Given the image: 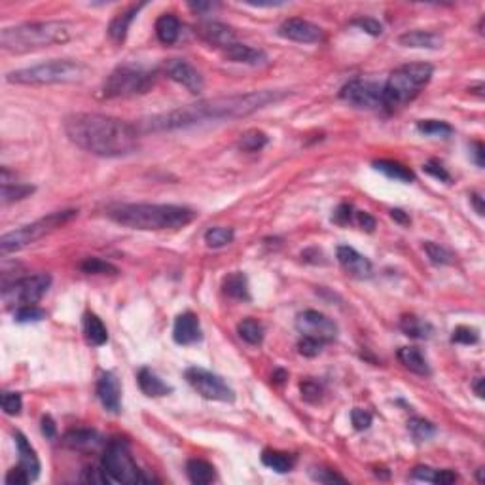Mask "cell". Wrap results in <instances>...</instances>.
Instances as JSON below:
<instances>
[{
	"label": "cell",
	"instance_id": "63",
	"mask_svg": "<svg viewBox=\"0 0 485 485\" xmlns=\"http://www.w3.org/2000/svg\"><path fill=\"white\" fill-rule=\"evenodd\" d=\"M284 377H287V372H284V370H277L275 375H273L275 383H282V381H284Z\"/></svg>",
	"mask_w": 485,
	"mask_h": 485
},
{
	"label": "cell",
	"instance_id": "14",
	"mask_svg": "<svg viewBox=\"0 0 485 485\" xmlns=\"http://www.w3.org/2000/svg\"><path fill=\"white\" fill-rule=\"evenodd\" d=\"M279 36L300 44H317L324 40V31L315 23H311L302 17H292V20L282 21L279 27Z\"/></svg>",
	"mask_w": 485,
	"mask_h": 485
},
{
	"label": "cell",
	"instance_id": "10",
	"mask_svg": "<svg viewBox=\"0 0 485 485\" xmlns=\"http://www.w3.org/2000/svg\"><path fill=\"white\" fill-rule=\"evenodd\" d=\"M50 287H52V277L48 273L21 277V279H15L12 284L2 287V302H4L6 307L15 309L34 305L44 298Z\"/></svg>",
	"mask_w": 485,
	"mask_h": 485
},
{
	"label": "cell",
	"instance_id": "18",
	"mask_svg": "<svg viewBox=\"0 0 485 485\" xmlns=\"http://www.w3.org/2000/svg\"><path fill=\"white\" fill-rule=\"evenodd\" d=\"M61 442L68 449L82 453H95L101 447H105V438L93 428H73L63 436Z\"/></svg>",
	"mask_w": 485,
	"mask_h": 485
},
{
	"label": "cell",
	"instance_id": "36",
	"mask_svg": "<svg viewBox=\"0 0 485 485\" xmlns=\"http://www.w3.org/2000/svg\"><path fill=\"white\" fill-rule=\"evenodd\" d=\"M236 239V231L231 228H210V230L205 231V243L209 249H222L226 245H230L231 241Z\"/></svg>",
	"mask_w": 485,
	"mask_h": 485
},
{
	"label": "cell",
	"instance_id": "33",
	"mask_svg": "<svg viewBox=\"0 0 485 485\" xmlns=\"http://www.w3.org/2000/svg\"><path fill=\"white\" fill-rule=\"evenodd\" d=\"M262 463L271 470H275L279 474L290 472L296 465V457L290 453L275 451V449H266L262 453Z\"/></svg>",
	"mask_w": 485,
	"mask_h": 485
},
{
	"label": "cell",
	"instance_id": "26",
	"mask_svg": "<svg viewBox=\"0 0 485 485\" xmlns=\"http://www.w3.org/2000/svg\"><path fill=\"white\" fill-rule=\"evenodd\" d=\"M398 361L407 368L410 372L417 375H428L430 374V366L426 362L425 354L421 353V349L417 347H402L398 349Z\"/></svg>",
	"mask_w": 485,
	"mask_h": 485
},
{
	"label": "cell",
	"instance_id": "28",
	"mask_svg": "<svg viewBox=\"0 0 485 485\" xmlns=\"http://www.w3.org/2000/svg\"><path fill=\"white\" fill-rule=\"evenodd\" d=\"M400 330L407 338L413 340H428L434 334V328L430 322L423 321L415 315H404L400 319Z\"/></svg>",
	"mask_w": 485,
	"mask_h": 485
},
{
	"label": "cell",
	"instance_id": "42",
	"mask_svg": "<svg viewBox=\"0 0 485 485\" xmlns=\"http://www.w3.org/2000/svg\"><path fill=\"white\" fill-rule=\"evenodd\" d=\"M13 319L15 322H40L46 319V311L44 309L36 307V305H25V307H20L13 311Z\"/></svg>",
	"mask_w": 485,
	"mask_h": 485
},
{
	"label": "cell",
	"instance_id": "43",
	"mask_svg": "<svg viewBox=\"0 0 485 485\" xmlns=\"http://www.w3.org/2000/svg\"><path fill=\"white\" fill-rule=\"evenodd\" d=\"M23 400H21L20 393H12V391H4L2 393V410L6 415H20Z\"/></svg>",
	"mask_w": 485,
	"mask_h": 485
},
{
	"label": "cell",
	"instance_id": "59",
	"mask_svg": "<svg viewBox=\"0 0 485 485\" xmlns=\"http://www.w3.org/2000/svg\"><path fill=\"white\" fill-rule=\"evenodd\" d=\"M470 201H472L474 209H476V212H478L479 217H484V197L479 196V194H472V196H470Z\"/></svg>",
	"mask_w": 485,
	"mask_h": 485
},
{
	"label": "cell",
	"instance_id": "24",
	"mask_svg": "<svg viewBox=\"0 0 485 485\" xmlns=\"http://www.w3.org/2000/svg\"><path fill=\"white\" fill-rule=\"evenodd\" d=\"M138 387L140 391L150 396V398H158V396H167L173 393V387H169L156 372H152L150 368H143L138 372Z\"/></svg>",
	"mask_w": 485,
	"mask_h": 485
},
{
	"label": "cell",
	"instance_id": "2",
	"mask_svg": "<svg viewBox=\"0 0 485 485\" xmlns=\"http://www.w3.org/2000/svg\"><path fill=\"white\" fill-rule=\"evenodd\" d=\"M66 137L99 158L129 156L138 148V129L125 120L97 112H78L65 120Z\"/></svg>",
	"mask_w": 485,
	"mask_h": 485
},
{
	"label": "cell",
	"instance_id": "53",
	"mask_svg": "<svg viewBox=\"0 0 485 485\" xmlns=\"http://www.w3.org/2000/svg\"><path fill=\"white\" fill-rule=\"evenodd\" d=\"M413 479H421V482H428V484H434V478H436V470L430 468V466H415L412 472Z\"/></svg>",
	"mask_w": 485,
	"mask_h": 485
},
{
	"label": "cell",
	"instance_id": "57",
	"mask_svg": "<svg viewBox=\"0 0 485 485\" xmlns=\"http://www.w3.org/2000/svg\"><path fill=\"white\" fill-rule=\"evenodd\" d=\"M470 156H472L474 164L478 165V167H484V145L482 143L470 145Z\"/></svg>",
	"mask_w": 485,
	"mask_h": 485
},
{
	"label": "cell",
	"instance_id": "16",
	"mask_svg": "<svg viewBox=\"0 0 485 485\" xmlns=\"http://www.w3.org/2000/svg\"><path fill=\"white\" fill-rule=\"evenodd\" d=\"M196 33L203 42L215 48H222V50L233 46L237 40L236 31L220 21H201L196 25Z\"/></svg>",
	"mask_w": 485,
	"mask_h": 485
},
{
	"label": "cell",
	"instance_id": "9",
	"mask_svg": "<svg viewBox=\"0 0 485 485\" xmlns=\"http://www.w3.org/2000/svg\"><path fill=\"white\" fill-rule=\"evenodd\" d=\"M156 82V73L145 66L120 65L116 66L103 84V97H135L150 89Z\"/></svg>",
	"mask_w": 485,
	"mask_h": 485
},
{
	"label": "cell",
	"instance_id": "35",
	"mask_svg": "<svg viewBox=\"0 0 485 485\" xmlns=\"http://www.w3.org/2000/svg\"><path fill=\"white\" fill-rule=\"evenodd\" d=\"M237 334L249 345H260L263 341V326L254 319H245L237 324Z\"/></svg>",
	"mask_w": 485,
	"mask_h": 485
},
{
	"label": "cell",
	"instance_id": "7",
	"mask_svg": "<svg viewBox=\"0 0 485 485\" xmlns=\"http://www.w3.org/2000/svg\"><path fill=\"white\" fill-rule=\"evenodd\" d=\"M101 466L106 472L110 482L116 484H148L154 482L152 476L145 474V470H140L133 459L131 451L125 442L122 440H112L106 444V449L103 453L101 459Z\"/></svg>",
	"mask_w": 485,
	"mask_h": 485
},
{
	"label": "cell",
	"instance_id": "56",
	"mask_svg": "<svg viewBox=\"0 0 485 485\" xmlns=\"http://www.w3.org/2000/svg\"><path fill=\"white\" fill-rule=\"evenodd\" d=\"M356 220H359V226H361L362 230L374 231L375 220H374V217H370L368 212H364V210H359V212H356Z\"/></svg>",
	"mask_w": 485,
	"mask_h": 485
},
{
	"label": "cell",
	"instance_id": "15",
	"mask_svg": "<svg viewBox=\"0 0 485 485\" xmlns=\"http://www.w3.org/2000/svg\"><path fill=\"white\" fill-rule=\"evenodd\" d=\"M165 73H167V76H169L173 82H177V84H180L182 87H186V89H188L190 93H194V95L203 92V87H205L203 76H201L196 66H191L188 61H184V59L169 61L167 66H165Z\"/></svg>",
	"mask_w": 485,
	"mask_h": 485
},
{
	"label": "cell",
	"instance_id": "49",
	"mask_svg": "<svg viewBox=\"0 0 485 485\" xmlns=\"http://www.w3.org/2000/svg\"><path fill=\"white\" fill-rule=\"evenodd\" d=\"M82 482H87V484H110V479H108L106 472L103 470V466L85 468L84 474H82Z\"/></svg>",
	"mask_w": 485,
	"mask_h": 485
},
{
	"label": "cell",
	"instance_id": "11",
	"mask_svg": "<svg viewBox=\"0 0 485 485\" xmlns=\"http://www.w3.org/2000/svg\"><path fill=\"white\" fill-rule=\"evenodd\" d=\"M186 379L197 393L201 394L207 400L215 402H233L236 400V391L220 377L203 368H188L186 370Z\"/></svg>",
	"mask_w": 485,
	"mask_h": 485
},
{
	"label": "cell",
	"instance_id": "54",
	"mask_svg": "<svg viewBox=\"0 0 485 485\" xmlns=\"http://www.w3.org/2000/svg\"><path fill=\"white\" fill-rule=\"evenodd\" d=\"M29 482H31V479H29V476L21 470L20 466H15V468H12V470L6 474L8 485H25L29 484Z\"/></svg>",
	"mask_w": 485,
	"mask_h": 485
},
{
	"label": "cell",
	"instance_id": "27",
	"mask_svg": "<svg viewBox=\"0 0 485 485\" xmlns=\"http://www.w3.org/2000/svg\"><path fill=\"white\" fill-rule=\"evenodd\" d=\"M156 34L161 44H175L180 36V21L173 13H164L156 21Z\"/></svg>",
	"mask_w": 485,
	"mask_h": 485
},
{
	"label": "cell",
	"instance_id": "4",
	"mask_svg": "<svg viewBox=\"0 0 485 485\" xmlns=\"http://www.w3.org/2000/svg\"><path fill=\"white\" fill-rule=\"evenodd\" d=\"M71 40V29L61 21H36L6 27L0 33V48L10 53H29L44 48L65 44Z\"/></svg>",
	"mask_w": 485,
	"mask_h": 485
},
{
	"label": "cell",
	"instance_id": "22",
	"mask_svg": "<svg viewBox=\"0 0 485 485\" xmlns=\"http://www.w3.org/2000/svg\"><path fill=\"white\" fill-rule=\"evenodd\" d=\"M224 57L231 61V63H241V65L249 66H262L268 63V55L262 50H256V48L247 46V44H239V42H236L233 46L226 48L224 50Z\"/></svg>",
	"mask_w": 485,
	"mask_h": 485
},
{
	"label": "cell",
	"instance_id": "12",
	"mask_svg": "<svg viewBox=\"0 0 485 485\" xmlns=\"http://www.w3.org/2000/svg\"><path fill=\"white\" fill-rule=\"evenodd\" d=\"M340 97L356 108L375 110V108L383 106V87L375 82L356 78L341 87Z\"/></svg>",
	"mask_w": 485,
	"mask_h": 485
},
{
	"label": "cell",
	"instance_id": "23",
	"mask_svg": "<svg viewBox=\"0 0 485 485\" xmlns=\"http://www.w3.org/2000/svg\"><path fill=\"white\" fill-rule=\"evenodd\" d=\"M398 44L413 50H440L444 46V38L433 31H407L398 36Z\"/></svg>",
	"mask_w": 485,
	"mask_h": 485
},
{
	"label": "cell",
	"instance_id": "48",
	"mask_svg": "<svg viewBox=\"0 0 485 485\" xmlns=\"http://www.w3.org/2000/svg\"><path fill=\"white\" fill-rule=\"evenodd\" d=\"M351 423L356 430H368L372 425V413H368L366 410H361V407H354L351 412Z\"/></svg>",
	"mask_w": 485,
	"mask_h": 485
},
{
	"label": "cell",
	"instance_id": "55",
	"mask_svg": "<svg viewBox=\"0 0 485 485\" xmlns=\"http://www.w3.org/2000/svg\"><path fill=\"white\" fill-rule=\"evenodd\" d=\"M457 474L453 472V470H436V478H434V484L438 485H449L453 484V482H457Z\"/></svg>",
	"mask_w": 485,
	"mask_h": 485
},
{
	"label": "cell",
	"instance_id": "30",
	"mask_svg": "<svg viewBox=\"0 0 485 485\" xmlns=\"http://www.w3.org/2000/svg\"><path fill=\"white\" fill-rule=\"evenodd\" d=\"M224 294H228L233 300H243V302H249L250 292H249V279L241 271H236L224 279Z\"/></svg>",
	"mask_w": 485,
	"mask_h": 485
},
{
	"label": "cell",
	"instance_id": "6",
	"mask_svg": "<svg viewBox=\"0 0 485 485\" xmlns=\"http://www.w3.org/2000/svg\"><path fill=\"white\" fill-rule=\"evenodd\" d=\"M87 66L80 61L53 59L40 65L27 66L6 74V82L17 85H50V84H74L85 78Z\"/></svg>",
	"mask_w": 485,
	"mask_h": 485
},
{
	"label": "cell",
	"instance_id": "40",
	"mask_svg": "<svg viewBox=\"0 0 485 485\" xmlns=\"http://www.w3.org/2000/svg\"><path fill=\"white\" fill-rule=\"evenodd\" d=\"M80 269L84 273H89V275H116L118 269L114 268L112 263L101 260V258H85L84 262L80 263Z\"/></svg>",
	"mask_w": 485,
	"mask_h": 485
},
{
	"label": "cell",
	"instance_id": "39",
	"mask_svg": "<svg viewBox=\"0 0 485 485\" xmlns=\"http://www.w3.org/2000/svg\"><path fill=\"white\" fill-rule=\"evenodd\" d=\"M423 249H425L428 260L433 263H436V266H449V263H453L451 250H447L446 247H442L438 243H423Z\"/></svg>",
	"mask_w": 485,
	"mask_h": 485
},
{
	"label": "cell",
	"instance_id": "13",
	"mask_svg": "<svg viewBox=\"0 0 485 485\" xmlns=\"http://www.w3.org/2000/svg\"><path fill=\"white\" fill-rule=\"evenodd\" d=\"M296 330L302 335L319 340L321 343H330L338 335V324L330 317L322 315L313 309H307L296 317Z\"/></svg>",
	"mask_w": 485,
	"mask_h": 485
},
{
	"label": "cell",
	"instance_id": "21",
	"mask_svg": "<svg viewBox=\"0 0 485 485\" xmlns=\"http://www.w3.org/2000/svg\"><path fill=\"white\" fill-rule=\"evenodd\" d=\"M13 440H15L17 453H20V468L29 476L31 482H34L40 476L38 455L34 451V447L31 446V442L25 438V434L13 433Z\"/></svg>",
	"mask_w": 485,
	"mask_h": 485
},
{
	"label": "cell",
	"instance_id": "32",
	"mask_svg": "<svg viewBox=\"0 0 485 485\" xmlns=\"http://www.w3.org/2000/svg\"><path fill=\"white\" fill-rule=\"evenodd\" d=\"M374 167L379 173H383L385 177L393 178V180H398V182H413L415 180V175L413 171L406 165L398 164V161H391V159H379V161H374Z\"/></svg>",
	"mask_w": 485,
	"mask_h": 485
},
{
	"label": "cell",
	"instance_id": "29",
	"mask_svg": "<svg viewBox=\"0 0 485 485\" xmlns=\"http://www.w3.org/2000/svg\"><path fill=\"white\" fill-rule=\"evenodd\" d=\"M140 8H143V4L131 6L129 10L118 13V15L110 21V25H108V34H110L112 40H116V42H124L125 36H127V31H129V27H131L133 20H135V15H137Z\"/></svg>",
	"mask_w": 485,
	"mask_h": 485
},
{
	"label": "cell",
	"instance_id": "25",
	"mask_svg": "<svg viewBox=\"0 0 485 485\" xmlns=\"http://www.w3.org/2000/svg\"><path fill=\"white\" fill-rule=\"evenodd\" d=\"M82 328H84L85 341H87L89 345H93V347H101V345H105L106 341H108L106 326L95 313H89V311L85 313Z\"/></svg>",
	"mask_w": 485,
	"mask_h": 485
},
{
	"label": "cell",
	"instance_id": "3",
	"mask_svg": "<svg viewBox=\"0 0 485 485\" xmlns=\"http://www.w3.org/2000/svg\"><path fill=\"white\" fill-rule=\"evenodd\" d=\"M108 218L131 230L159 231L180 230L194 222L196 212L180 205H156V203H122L108 209Z\"/></svg>",
	"mask_w": 485,
	"mask_h": 485
},
{
	"label": "cell",
	"instance_id": "1",
	"mask_svg": "<svg viewBox=\"0 0 485 485\" xmlns=\"http://www.w3.org/2000/svg\"><path fill=\"white\" fill-rule=\"evenodd\" d=\"M287 97V92H263L241 93V95H230V97H217L199 101L196 105L182 106L167 114L152 116L140 124L143 131H173V129H184L191 125L205 124V122H217V120H236L245 118L252 112L260 110L271 103H279Z\"/></svg>",
	"mask_w": 485,
	"mask_h": 485
},
{
	"label": "cell",
	"instance_id": "60",
	"mask_svg": "<svg viewBox=\"0 0 485 485\" xmlns=\"http://www.w3.org/2000/svg\"><path fill=\"white\" fill-rule=\"evenodd\" d=\"M217 4L212 2H190V8L194 12H207V10H212Z\"/></svg>",
	"mask_w": 485,
	"mask_h": 485
},
{
	"label": "cell",
	"instance_id": "52",
	"mask_svg": "<svg viewBox=\"0 0 485 485\" xmlns=\"http://www.w3.org/2000/svg\"><path fill=\"white\" fill-rule=\"evenodd\" d=\"M351 218H353V207L347 203H343L335 209L332 220H334L335 224H340V226H345V224L351 222Z\"/></svg>",
	"mask_w": 485,
	"mask_h": 485
},
{
	"label": "cell",
	"instance_id": "45",
	"mask_svg": "<svg viewBox=\"0 0 485 485\" xmlns=\"http://www.w3.org/2000/svg\"><path fill=\"white\" fill-rule=\"evenodd\" d=\"M453 343H463V345H474L478 343V332L474 328L468 326H459L453 330L451 335Z\"/></svg>",
	"mask_w": 485,
	"mask_h": 485
},
{
	"label": "cell",
	"instance_id": "19",
	"mask_svg": "<svg viewBox=\"0 0 485 485\" xmlns=\"http://www.w3.org/2000/svg\"><path fill=\"white\" fill-rule=\"evenodd\" d=\"M97 398L101 400L106 412L118 413L122 407V385L116 374L103 372L97 381Z\"/></svg>",
	"mask_w": 485,
	"mask_h": 485
},
{
	"label": "cell",
	"instance_id": "41",
	"mask_svg": "<svg viewBox=\"0 0 485 485\" xmlns=\"http://www.w3.org/2000/svg\"><path fill=\"white\" fill-rule=\"evenodd\" d=\"M417 129H419L423 135H434V137H447L451 135L453 127L446 122H440V120H423L417 124Z\"/></svg>",
	"mask_w": 485,
	"mask_h": 485
},
{
	"label": "cell",
	"instance_id": "34",
	"mask_svg": "<svg viewBox=\"0 0 485 485\" xmlns=\"http://www.w3.org/2000/svg\"><path fill=\"white\" fill-rule=\"evenodd\" d=\"M34 191V186L21 182H2V191H0V201L2 205H10L13 201H21Z\"/></svg>",
	"mask_w": 485,
	"mask_h": 485
},
{
	"label": "cell",
	"instance_id": "50",
	"mask_svg": "<svg viewBox=\"0 0 485 485\" xmlns=\"http://www.w3.org/2000/svg\"><path fill=\"white\" fill-rule=\"evenodd\" d=\"M423 171H425L426 175H430V177L442 180V182H449V180H451V177H449V173L446 171V167L440 164V161H434V159L423 165Z\"/></svg>",
	"mask_w": 485,
	"mask_h": 485
},
{
	"label": "cell",
	"instance_id": "51",
	"mask_svg": "<svg viewBox=\"0 0 485 485\" xmlns=\"http://www.w3.org/2000/svg\"><path fill=\"white\" fill-rule=\"evenodd\" d=\"M311 478L315 479V482H319V484H335V482L345 484V482H347L343 476L335 474L334 470H311Z\"/></svg>",
	"mask_w": 485,
	"mask_h": 485
},
{
	"label": "cell",
	"instance_id": "61",
	"mask_svg": "<svg viewBox=\"0 0 485 485\" xmlns=\"http://www.w3.org/2000/svg\"><path fill=\"white\" fill-rule=\"evenodd\" d=\"M391 217L396 220V222H400V224H410V217H407L406 212L404 210H400V209H393L391 210Z\"/></svg>",
	"mask_w": 485,
	"mask_h": 485
},
{
	"label": "cell",
	"instance_id": "58",
	"mask_svg": "<svg viewBox=\"0 0 485 485\" xmlns=\"http://www.w3.org/2000/svg\"><path fill=\"white\" fill-rule=\"evenodd\" d=\"M42 433L46 434L48 438H55V434H57V426H55V423H53L50 415L42 417Z\"/></svg>",
	"mask_w": 485,
	"mask_h": 485
},
{
	"label": "cell",
	"instance_id": "20",
	"mask_svg": "<svg viewBox=\"0 0 485 485\" xmlns=\"http://www.w3.org/2000/svg\"><path fill=\"white\" fill-rule=\"evenodd\" d=\"M203 332H201V324L194 313H182L177 317L175 326H173V340L178 345H194L197 341H201Z\"/></svg>",
	"mask_w": 485,
	"mask_h": 485
},
{
	"label": "cell",
	"instance_id": "37",
	"mask_svg": "<svg viewBox=\"0 0 485 485\" xmlns=\"http://www.w3.org/2000/svg\"><path fill=\"white\" fill-rule=\"evenodd\" d=\"M407 430L412 433V436L419 442H426L436 434V426L430 421L423 419V417H413L407 421Z\"/></svg>",
	"mask_w": 485,
	"mask_h": 485
},
{
	"label": "cell",
	"instance_id": "5",
	"mask_svg": "<svg viewBox=\"0 0 485 485\" xmlns=\"http://www.w3.org/2000/svg\"><path fill=\"white\" fill-rule=\"evenodd\" d=\"M434 68L428 63H407L391 73L383 85V108L396 110L417 97L433 78Z\"/></svg>",
	"mask_w": 485,
	"mask_h": 485
},
{
	"label": "cell",
	"instance_id": "46",
	"mask_svg": "<svg viewBox=\"0 0 485 485\" xmlns=\"http://www.w3.org/2000/svg\"><path fill=\"white\" fill-rule=\"evenodd\" d=\"M300 391H302V398L305 402H311V404H315V402L321 400L322 396V387L317 383V381L313 379H307L303 381L302 385H300Z\"/></svg>",
	"mask_w": 485,
	"mask_h": 485
},
{
	"label": "cell",
	"instance_id": "62",
	"mask_svg": "<svg viewBox=\"0 0 485 485\" xmlns=\"http://www.w3.org/2000/svg\"><path fill=\"white\" fill-rule=\"evenodd\" d=\"M484 377H476V381L472 383V389L476 391V394H478L479 398H484Z\"/></svg>",
	"mask_w": 485,
	"mask_h": 485
},
{
	"label": "cell",
	"instance_id": "8",
	"mask_svg": "<svg viewBox=\"0 0 485 485\" xmlns=\"http://www.w3.org/2000/svg\"><path fill=\"white\" fill-rule=\"evenodd\" d=\"M76 215H78L76 210H59V212H52V215L40 218V220L29 224V226H23L20 230L4 233L2 239H0V252L6 256L10 252L23 250L29 245H33V243H36L42 237H46L48 233H52L57 228H61L68 220H73Z\"/></svg>",
	"mask_w": 485,
	"mask_h": 485
},
{
	"label": "cell",
	"instance_id": "38",
	"mask_svg": "<svg viewBox=\"0 0 485 485\" xmlns=\"http://www.w3.org/2000/svg\"><path fill=\"white\" fill-rule=\"evenodd\" d=\"M268 135L258 129H250V131L243 133L239 138V148L245 152H258L268 145Z\"/></svg>",
	"mask_w": 485,
	"mask_h": 485
},
{
	"label": "cell",
	"instance_id": "47",
	"mask_svg": "<svg viewBox=\"0 0 485 485\" xmlns=\"http://www.w3.org/2000/svg\"><path fill=\"white\" fill-rule=\"evenodd\" d=\"M351 25L359 27L361 31L372 34V36H379L383 33V25L377 20H374V17H359V20L351 21Z\"/></svg>",
	"mask_w": 485,
	"mask_h": 485
},
{
	"label": "cell",
	"instance_id": "31",
	"mask_svg": "<svg viewBox=\"0 0 485 485\" xmlns=\"http://www.w3.org/2000/svg\"><path fill=\"white\" fill-rule=\"evenodd\" d=\"M186 474L190 478L191 484L207 485L215 482V466L203 459H190L186 463Z\"/></svg>",
	"mask_w": 485,
	"mask_h": 485
},
{
	"label": "cell",
	"instance_id": "17",
	"mask_svg": "<svg viewBox=\"0 0 485 485\" xmlns=\"http://www.w3.org/2000/svg\"><path fill=\"white\" fill-rule=\"evenodd\" d=\"M335 258H338L341 268L345 269L351 277H356V279H370L372 273H374L372 262L368 260L366 256H362L359 250H354L353 247H347V245L338 247Z\"/></svg>",
	"mask_w": 485,
	"mask_h": 485
},
{
	"label": "cell",
	"instance_id": "44",
	"mask_svg": "<svg viewBox=\"0 0 485 485\" xmlns=\"http://www.w3.org/2000/svg\"><path fill=\"white\" fill-rule=\"evenodd\" d=\"M322 345H324V343H321L319 340H313V338L302 335L300 341H298V351H300V354H303V356L313 359V356H317V354L321 353Z\"/></svg>",
	"mask_w": 485,
	"mask_h": 485
}]
</instances>
